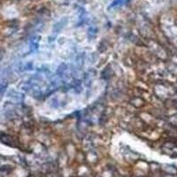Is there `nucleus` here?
Segmentation results:
<instances>
[{"instance_id":"nucleus-2","label":"nucleus","mask_w":177,"mask_h":177,"mask_svg":"<svg viewBox=\"0 0 177 177\" xmlns=\"http://www.w3.org/2000/svg\"><path fill=\"white\" fill-rule=\"evenodd\" d=\"M66 22H67V19H66V18H65V19H63L62 21H60L59 22H58L54 26V28H53V30H55L56 33H59V31H60V29H62L65 27Z\"/></svg>"},{"instance_id":"nucleus-4","label":"nucleus","mask_w":177,"mask_h":177,"mask_svg":"<svg viewBox=\"0 0 177 177\" xmlns=\"http://www.w3.org/2000/svg\"><path fill=\"white\" fill-rule=\"evenodd\" d=\"M122 2H123V0H113V2L112 3L110 7H113V6H116L118 5H120V4H122Z\"/></svg>"},{"instance_id":"nucleus-3","label":"nucleus","mask_w":177,"mask_h":177,"mask_svg":"<svg viewBox=\"0 0 177 177\" xmlns=\"http://www.w3.org/2000/svg\"><path fill=\"white\" fill-rule=\"evenodd\" d=\"M6 84H0V99L2 98L5 91H6Z\"/></svg>"},{"instance_id":"nucleus-1","label":"nucleus","mask_w":177,"mask_h":177,"mask_svg":"<svg viewBox=\"0 0 177 177\" xmlns=\"http://www.w3.org/2000/svg\"><path fill=\"white\" fill-rule=\"evenodd\" d=\"M0 141H1L4 145H8V146L15 145V142H14L13 138L11 136L5 134V133H0Z\"/></svg>"}]
</instances>
